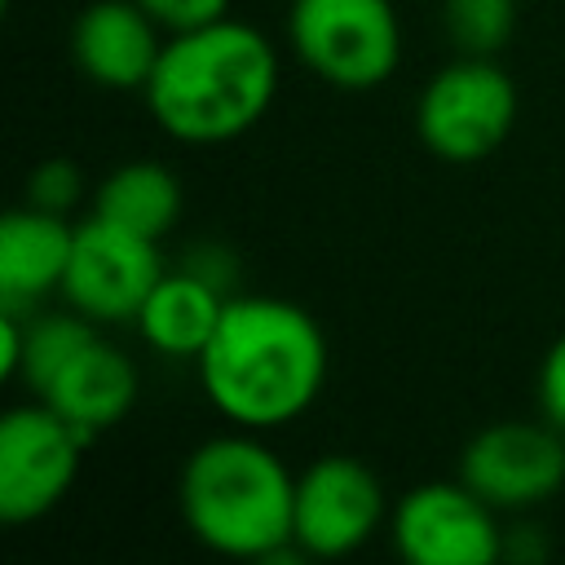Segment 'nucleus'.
<instances>
[{
    "label": "nucleus",
    "instance_id": "nucleus-15",
    "mask_svg": "<svg viewBox=\"0 0 565 565\" xmlns=\"http://www.w3.org/2000/svg\"><path fill=\"white\" fill-rule=\"evenodd\" d=\"M93 216L159 243L181 216V181L159 159H128L97 181Z\"/></svg>",
    "mask_w": 565,
    "mask_h": 565
},
{
    "label": "nucleus",
    "instance_id": "nucleus-19",
    "mask_svg": "<svg viewBox=\"0 0 565 565\" xmlns=\"http://www.w3.org/2000/svg\"><path fill=\"white\" fill-rule=\"evenodd\" d=\"M168 35L177 31H194V26H207L216 18H230V4L234 0H137Z\"/></svg>",
    "mask_w": 565,
    "mask_h": 565
},
{
    "label": "nucleus",
    "instance_id": "nucleus-8",
    "mask_svg": "<svg viewBox=\"0 0 565 565\" xmlns=\"http://www.w3.org/2000/svg\"><path fill=\"white\" fill-rule=\"evenodd\" d=\"M159 278H163V256L154 238L88 216L75 225V247L57 296L97 327H119V322H137Z\"/></svg>",
    "mask_w": 565,
    "mask_h": 565
},
{
    "label": "nucleus",
    "instance_id": "nucleus-11",
    "mask_svg": "<svg viewBox=\"0 0 565 565\" xmlns=\"http://www.w3.org/2000/svg\"><path fill=\"white\" fill-rule=\"evenodd\" d=\"M168 31L137 0H93L71 26V57L88 84L110 93H141Z\"/></svg>",
    "mask_w": 565,
    "mask_h": 565
},
{
    "label": "nucleus",
    "instance_id": "nucleus-9",
    "mask_svg": "<svg viewBox=\"0 0 565 565\" xmlns=\"http://www.w3.org/2000/svg\"><path fill=\"white\" fill-rule=\"evenodd\" d=\"M388 499L380 477L353 455H318L296 472V512L291 539L305 556L331 561L366 547L384 525Z\"/></svg>",
    "mask_w": 565,
    "mask_h": 565
},
{
    "label": "nucleus",
    "instance_id": "nucleus-16",
    "mask_svg": "<svg viewBox=\"0 0 565 565\" xmlns=\"http://www.w3.org/2000/svg\"><path fill=\"white\" fill-rule=\"evenodd\" d=\"M93 335H97V322L75 313L71 305L62 313H40V318L26 313V344H22V362H18V384L40 393Z\"/></svg>",
    "mask_w": 565,
    "mask_h": 565
},
{
    "label": "nucleus",
    "instance_id": "nucleus-18",
    "mask_svg": "<svg viewBox=\"0 0 565 565\" xmlns=\"http://www.w3.org/2000/svg\"><path fill=\"white\" fill-rule=\"evenodd\" d=\"M79 194H84V172L71 159H44L22 181V203L40 212H57V216H66L79 203Z\"/></svg>",
    "mask_w": 565,
    "mask_h": 565
},
{
    "label": "nucleus",
    "instance_id": "nucleus-4",
    "mask_svg": "<svg viewBox=\"0 0 565 565\" xmlns=\"http://www.w3.org/2000/svg\"><path fill=\"white\" fill-rule=\"evenodd\" d=\"M287 40L305 71L344 93L380 88L402 62L393 0H287Z\"/></svg>",
    "mask_w": 565,
    "mask_h": 565
},
{
    "label": "nucleus",
    "instance_id": "nucleus-6",
    "mask_svg": "<svg viewBox=\"0 0 565 565\" xmlns=\"http://www.w3.org/2000/svg\"><path fill=\"white\" fill-rule=\"evenodd\" d=\"M88 446L44 397L9 406L0 419V521L26 525L49 516L71 494Z\"/></svg>",
    "mask_w": 565,
    "mask_h": 565
},
{
    "label": "nucleus",
    "instance_id": "nucleus-5",
    "mask_svg": "<svg viewBox=\"0 0 565 565\" xmlns=\"http://www.w3.org/2000/svg\"><path fill=\"white\" fill-rule=\"evenodd\" d=\"M516 124V84L494 57L459 53L419 88L415 132L446 163L490 159Z\"/></svg>",
    "mask_w": 565,
    "mask_h": 565
},
{
    "label": "nucleus",
    "instance_id": "nucleus-21",
    "mask_svg": "<svg viewBox=\"0 0 565 565\" xmlns=\"http://www.w3.org/2000/svg\"><path fill=\"white\" fill-rule=\"evenodd\" d=\"M181 269H190L194 278H203V282H212L216 291L230 296V287H234V278H238V256H234L225 243H199L194 252H185Z\"/></svg>",
    "mask_w": 565,
    "mask_h": 565
},
{
    "label": "nucleus",
    "instance_id": "nucleus-10",
    "mask_svg": "<svg viewBox=\"0 0 565 565\" xmlns=\"http://www.w3.org/2000/svg\"><path fill=\"white\" fill-rule=\"evenodd\" d=\"M459 477L499 512L539 508L565 486V433L547 419L486 424L463 446Z\"/></svg>",
    "mask_w": 565,
    "mask_h": 565
},
{
    "label": "nucleus",
    "instance_id": "nucleus-3",
    "mask_svg": "<svg viewBox=\"0 0 565 565\" xmlns=\"http://www.w3.org/2000/svg\"><path fill=\"white\" fill-rule=\"evenodd\" d=\"M185 530L216 556L234 561H300L291 539L296 472L252 428L199 441L177 481Z\"/></svg>",
    "mask_w": 565,
    "mask_h": 565
},
{
    "label": "nucleus",
    "instance_id": "nucleus-7",
    "mask_svg": "<svg viewBox=\"0 0 565 565\" xmlns=\"http://www.w3.org/2000/svg\"><path fill=\"white\" fill-rule=\"evenodd\" d=\"M393 547L411 565H490L503 561L499 508L463 477L411 486L388 516Z\"/></svg>",
    "mask_w": 565,
    "mask_h": 565
},
{
    "label": "nucleus",
    "instance_id": "nucleus-13",
    "mask_svg": "<svg viewBox=\"0 0 565 565\" xmlns=\"http://www.w3.org/2000/svg\"><path fill=\"white\" fill-rule=\"evenodd\" d=\"M75 247V225L57 212L18 203L0 221V305L31 309L44 296L62 291Z\"/></svg>",
    "mask_w": 565,
    "mask_h": 565
},
{
    "label": "nucleus",
    "instance_id": "nucleus-20",
    "mask_svg": "<svg viewBox=\"0 0 565 565\" xmlns=\"http://www.w3.org/2000/svg\"><path fill=\"white\" fill-rule=\"evenodd\" d=\"M539 411H543V419L552 428L565 433V331L543 353V366H539Z\"/></svg>",
    "mask_w": 565,
    "mask_h": 565
},
{
    "label": "nucleus",
    "instance_id": "nucleus-22",
    "mask_svg": "<svg viewBox=\"0 0 565 565\" xmlns=\"http://www.w3.org/2000/svg\"><path fill=\"white\" fill-rule=\"evenodd\" d=\"M503 561H516V565H539L547 561V534L543 525H503Z\"/></svg>",
    "mask_w": 565,
    "mask_h": 565
},
{
    "label": "nucleus",
    "instance_id": "nucleus-2",
    "mask_svg": "<svg viewBox=\"0 0 565 565\" xmlns=\"http://www.w3.org/2000/svg\"><path fill=\"white\" fill-rule=\"evenodd\" d=\"M278 93L274 40L238 18H216L163 40L141 88L150 119L181 146H225L252 132Z\"/></svg>",
    "mask_w": 565,
    "mask_h": 565
},
{
    "label": "nucleus",
    "instance_id": "nucleus-17",
    "mask_svg": "<svg viewBox=\"0 0 565 565\" xmlns=\"http://www.w3.org/2000/svg\"><path fill=\"white\" fill-rule=\"evenodd\" d=\"M441 31L455 53L494 57L516 31V0H441Z\"/></svg>",
    "mask_w": 565,
    "mask_h": 565
},
{
    "label": "nucleus",
    "instance_id": "nucleus-12",
    "mask_svg": "<svg viewBox=\"0 0 565 565\" xmlns=\"http://www.w3.org/2000/svg\"><path fill=\"white\" fill-rule=\"evenodd\" d=\"M35 397H44L88 441H97L106 428H115L132 411V402H137V366L119 344H110L97 331Z\"/></svg>",
    "mask_w": 565,
    "mask_h": 565
},
{
    "label": "nucleus",
    "instance_id": "nucleus-14",
    "mask_svg": "<svg viewBox=\"0 0 565 565\" xmlns=\"http://www.w3.org/2000/svg\"><path fill=\"white\" fill-rule=\"evenodd\" d=\"M225 300H230L225 291L194 278L190 269H181V265L163 269V278L154 282V291L146 296L141 313H137V331L154 353L199 362L203 344L212 340V331L225 313Z\"/></svg>",
    "mask_w": 565,
    "mask_h": 565
},
{
    "label": "nucleus",
    "instance_id": "nucleus-1",
    "mask_svg": "<svg viewBox=\"0 0 565 565\" xmlns=\"http://www.w3.org/2000/svg\"><path fill=\"white\" fill-rule=\"evenodd\" d=\"M327 335L282 296H230L194 371L221 419L252 433L296 424L327 384Z\"/></svg>",
    "mask_w": 565,
    "mask_h": 565
}]
</instances>
